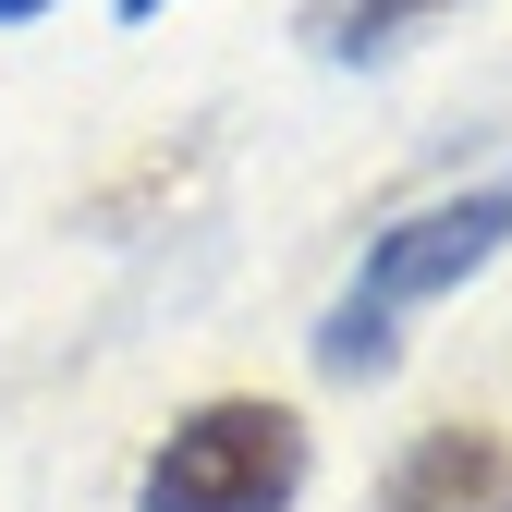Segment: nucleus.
<instances>
[{
	"mask_svg": "<svg viewBox=\"0 0 512 512\" xmlns=\"http://www.w3.org/2000/svg\"><path fill=\"white\" fill-rule=\"evenodd\" d=\"M305 488V415L220 391L147 452V512H293Z\"/></svg>",
	"mask_w": 512,
	"mask_h": 512,
	"instance_id": "nucleus-1",
	"label": "nucleus"
},
{
	"mask_svg": "<svg viewBox=\"0 0 512 512\" xmlns=\"http://www.w3.org/2000/svg\"><path fill=\"white\" fill-rule=\"evenodd\" d=\"M500 244H512V171H488L476 196H439V208H415L403 232H378L354 293H366V305H427V293L476 281Z\"/></svg>",
	"mask_w": 512,
	"mask_h": 512,
	"instance_id": "nucleus-2",
	"label": "nucleus"
},
{
	"mask_svg": "<svg viewBox=\"0 0 512 512\" xmlns=\"http://www.w3.org/2000/svg\"><path fill=\"white\" fill-rule=\"evenodd\" d=\"M378 512H512V439L452 415V427H427L415 452L378 476Z\"/></svg>",
	"mask_w": 512,
	"mask_h": 512,
	"instance_id": "nucleus-3",
	"label": "nucleus"
},
{
	"mask_svg": "<svg viewBox=\"0 0 512 512\" xmlns=\"http://www.w3.org/2000/svg\"><path fill=\"white\" fill-rule=\"evenodd\" d=\"M439 0H305L293 13V37L317 49V61H366V49H391L403 25H427Z\"/></svg>",
	"mask_w": 512,
	"mask_h": 512,
	"instance_id": "nucleus-4",
	"label": "nucleus"
},
{
	"mask_svg": "<svg viewBox=\"0 0 512 512\" xmlns=\"http://www.w3.org/2000/svg\"><path fill=\"white\" fill-rule=\"evenodd\" d=\"M391 354H403V330H391V305H366V293H342V305H330V330H317V366H330V378H391Z\"/></svg>",
	"mask_w": 512,
	"mask_h": 512,
	"instance_id": "nucleus-5",
	"label": "nucleus"
},
{
	"mask_svg": "<svg viewBox=\"0 0 512 512\" xmlns=\"http://www.w3.org/2000/svg\"><path fill=\"white\" fill-rule=\"evenodd\" d=\"M37 13H49V0H0V25H37Z\"/></svg>",
	"mask_w": 512,
	"mask_h": 512,
	"instance_id": "nucleus-6",
	"label": "nucleus"
},
{
	"mask_svg": "<svg viewBox=\"0 0 512 512\" xmlns=\"http://www.w3.org/2000/svg\"><path fill=\"white\" fill-rule=\"evenodd\" d=\"M122 13H135V25H159V13H171V0H122Z\"/></svg>",
	"mask_w": 512,
	"mask_h": 512,
	"instance_id": "nucleus-7",
	"label": "nucleus"
}]
</instances>
